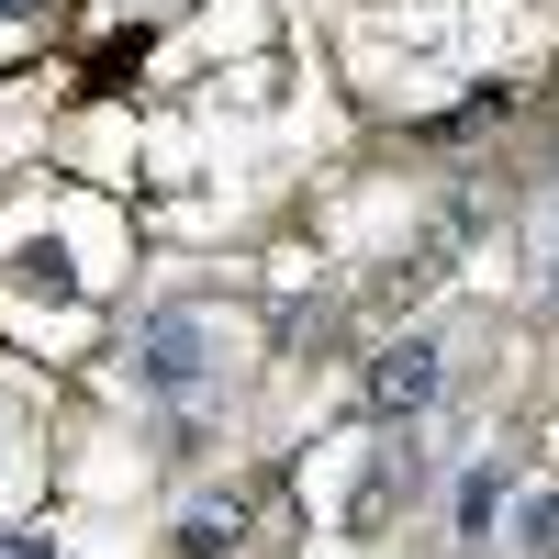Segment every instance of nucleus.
<instances>
[{
  "label": "nucleus",
  "instance_id": "nucleus-3",
  "mask_svg": "<svg viewBox=\"0 0 559 559\" xmlns=\"http://www.w3.org/2000/svg\"><path fill=\"white\" fill-rule=\"evenodd\" d=\"M236 526H247V503L224 492V503H202V515L179 526V548H191V559H224V548H236Z\"/></svg>",
  "mask_w": 559,
  "mask_h": 559
},
{
  "label": "nucleus",
  "instance_id": "nucleus-4",
  "mask_svg": "<svg viewBox=\"0 0 559 559\" xmlns=\"http://www.w3.org/2000/svg\"><path fill=\"white\" fill-rule=\"evenodd\" d=\"M23 292H68V258L57 247H23Z\"/></svg>",
  "mask_w": 559,
  "mask_h": 559
},
{
  "label": "nucleus",
  "instance_id": "nucleus-2",
  "mask_svg": "<svg viewBox=\"0 0 559 559\" xmlns=\"http://www.w3.org/2000/svg\"><path fill=\"white\" fill-rule=\"evenodd\" d=\"M202 347H213V336H202V313H157V324H146V347H134L146 392H202V369H213Z\"/></svg>",
  "mask_w": 559,
  "mask_h": 559
},
{
  "label": "nucleus",
  "instance_id": "nucleus-6",
  "mask_svg": "<svg viewBox=\"0 0 559 559\" xmlns=\"http://www.w3.org/2000/svg\"><path fill=\"white\" fill-rule=\"evenodd\" d=\"M0 559H57V537H0Z\"/></svg>",
  "mask_w": 559,
  "mask_h": 559
},
{
  "label": "nucleus",
  "instance_id": "nucleus-7",
  "mask_svg": "<svg viewBox=\"0 0 559 559\" xmlns=\"http://www.w3.org/2000/svg\"><path fill=\"white\" fill-rule=\"evenodd\" d=\"M23 12H34V0H0V23H23Z\"/></svg>",
  "mask_w": 559,
  "mask_h": 559
},
{
  "label": "nucleus",
  "instance_id": "nucleus-5",
  "mask_svg": "<svg viewBox=\"0 0 559 559\" xmlns=\"http://www.w3.org/2000/svg\"><path fill=\"white\" fill-rule=\"evenodd\" d=\"M526 526H537V559H559V492L537 503V515H526Z\"/></svg>",
  "mask_w": 559,
  "mask_h": 559
},
{
  "label": "nucleus",
  "instance_id": "nucleus-1",
  "mask_svg": "<svg viewBox=\"0 0 559 559\" xmlns=\"http://www.w3.org/2000/svg\"><path fill=\"white\" fill-rule=\"evenodd\" d=\"M437 392H448V347L437 336H392L369 358V414H426Z\"/></svg>",
  "mask_w": 559,
  "mask_h": 559
}]
</instances>
